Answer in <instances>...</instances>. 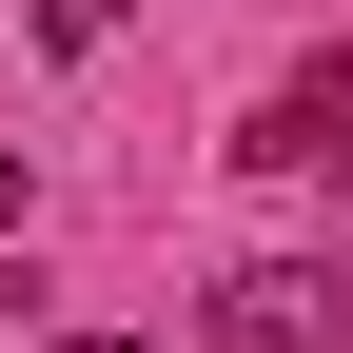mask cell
Returning <instances> with one entry per match:
<instances>
[{
	"mask_svg": "<svg viewBox=\"0 0 353 353\" xmlns=\"http://www.w3.org/2000/svg\"><path fill=\"white\" fill-rule=\"evenodd\" d=\"M20 196H39V176H20V138H0V236H20Z\"/></svg>",
	"mask_w": 353,
	"mask_h": 353,
	"instance_id": "cell-4",
	"label": "cell"
},
{
	"mask_svg": "<svg viewBox=\"0 0 353 353\" xmlns=\"http://www.w3.org/2000/svg\"><path fill=\"white\" fill-rule=\"evenodd\" d=\"M59 353H138V334H59Z\"/></svg>",
	"mask_w": 353,
	"mask_h": 353,
	"instance_id": "cell-5",
	"label": "cell"
},
{
	"mask_svg": "<svg viewBox=\"0 0 353 353\" xmlns=\"http://www.w3.org/2000/svg\"><path fill=\"white\" fill-rule=\"evenodd\" d=\"M216 334L236 353H353V255H236L216 275Z\"/></svg>",
	"mask_w": 353,
	"mask_h": 353,
	"instance_id": "cell-1",
	"label": "cell"
},
{
	"mask_svg": "<svg viewBox=\"0 0 353 353\" xmlns=\"http://www.w3.org/2000/svg\"><path fill=\"white\" fill-rule=\"evenodd\" d=\"M118 20H138V0H59V39H118Z\"/></svg>",
	"mask_w": 353,
	"mask_h": 353,
	"instance_id": "cell-3",
	"label": "cell"
},
{
	"mask_svg": "<svg viewBox=\"0 0 353 353\" xmlns=\"http://www.w3.org/2000/svg\"><path fill=\"white\" fill-rule=\"evenodd\" d=\"M236 176H353V39H334V59H294L275 99L236 118Z\"/></svg>",
	"mask_w": 353,
	"mask_h": 353,
	"instance_id": "cell-2",
	"label": "cell"
}]
</instances>
